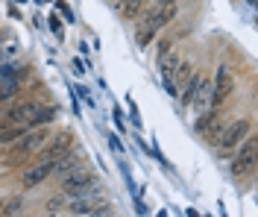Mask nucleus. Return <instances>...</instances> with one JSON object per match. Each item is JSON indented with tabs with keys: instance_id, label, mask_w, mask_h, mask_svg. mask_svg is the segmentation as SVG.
<instances>
[{
	"instance_id": "20e7f679",
	"label": "nucleus",
	"mask_w": 258,
	"mask_h": 217,
	"mask_svg": "<svg viewBox=\"0 0 258 217\" xmlns=\"http://www.w3.org/2000/svg\"><path fill=\"white\" fill-rule=\"evenodd\" d=\"M232 88H235V77H232L229 65H220L217 67V80L211 85V109H220L226 103V97L232 94Z\"/></svg>"
},
{
	"instance_id": "9d476101",
	"label": "nucleus",
	"mask_w": 258,
	"mask_h": 217,
	"mask_svg": "<svg viewBox=\"0 0 258 217\" xmlns=\"http://www.w3.org/2000/svg\"><path fill=\"white\" fill-rule=\"evenodd\" d=\"M200 80H203V77H200V74H194L191 80H185V83H182V91H176V94H179V100H182V106H191V100H194V91H197V85H200Z\"/></svg>"
},
{
	"instance_id": "7ed1b4c3",
	"label": "nucleus",
	"mask_w": 258,
	"mask_h": 217,
	"mask_svg": "<svg viewBox=\"0 0 258 217\" xmlns=\"http://www.w3.org/2000/svg\"><path fill=\"white\" fill-rule=\"evenodd\" d=\"M255 135L249 132L246 138H243L241 144L235 147V159H232V173L235 176H243V173H252V167H255Z\"/></svg>"
},
{
	"instance_id": "1a4fd4ad",
	"label": "nucleus",
	"mask_w": 258,
	"mask_h": 217,
	"mask_svg": "<svg viewBox=\"0 0 258 217\" xmlns=\"http://www.w3.org/2000/svg\"><path fill=\"white\" fill-rule=\"evenodd\" d=\"M191 103H197L203 112H209V109H211V83H209V80H200V85H197V91H194V100Z\"/></svg>"
},
{
	"instance_id": "ddd939ff",
	"label": "nucleus",
	"mask_w": 258,
	"mask_h": 217,
	"mask_svg": "<svg viewBox=\"0 0 258 217\" xmlns=\"http://www.w3.org/2000/svg\"><path fill=\"white\" fill-rule=\"evenodd\" d=\"M50 30L62 38V24H59V18H56V15H50Z\"/></svg>"
},
{
	"instance_id": "f3484780",
	"label": "nucleus",
	"mask_w": 258,
	"mask_h": 217,
	"mask_svg": "<svg viewBox=\"0 0 258 217\" xmlns=\"http://www.w3.org/2000/svg\"><path fill=\"white\" fill-rule=\"evenodd\" d=\"M0 115H3V109H0Z\"/></svg>"
},
{
	"instance_id": "2eb2a0df",
	"label": "nucleus",
	"mask_w": 258,
	"mask_h": 217,
	"mask_svg": "<svg viewBox=\"0 0 258 217\" xmlns=\"http://www.w3.org/2000/svg\"><path fill=\"white\" fill-rule=\"evenodd\" d=\"M114 123H117V126H123V112H120V106L114 109Z\"/></svg>"
},
{
	"instance_id": "6e6552de",
	"label": "nucleus",
	"mask_w": 258,
	"mask_h": 217,
	"mask_svg": "<svg viewBox=\"0 0 258 217\" xmlns=\"http://www.w3.org/2000/svg\"><path fill=\"white\" fill-rule=\"evenodd\" d=\"M50 173H56V162H35L32 167H27L24 185L27 188H35V185H41L44 179H50Z\"/></svg>"
},
{
	"instance_id": "4468645a",
	"label": "nucleus",
	"mask_w": 258,
	"mask_h": 217,
	"mask_svg": "<svg viewBox=\"0 0 258 217\" xmlns=\"http://www.w3.org/2000/svg\"><path fill=\"white\" fill-rule=\"evenodd\" d=\"M18 208H21V202H9V205H6V208H3V211H6V214H15V211H18Z\"/></svg>"
},
{
	"instance_id": "f03ea898",
	"label": "nucleus",
	"mask_w": 258,
	"mask_h": 217,
	"mask_svg": "<svg viewBox=\"0 0 258 217\" xmlns=\"http://www.w3.org/2000/svg\"><path fill=\"white\" fill-rule=\"evenodd\" d=\"M249 132H252V123H249V117H238L235 123H229L223 132L217 135V150H220V153H232Z\"/></svg>"
},
{
	"instance_id": "39448f33",
	"label": "nucleus",
	"mask_w": 258,
	"mask_h": 217,
	"mask_svg": "<svg viewBox=\"0 0 258 217\" xmlns=\"http://www.w3.org/2000/svg\"><path fill=\"white\" fill-rule=\"evenodd\" d=\"M71 144H74V135H71V132H59L56 138H53V141H50V144L44 141V144L35 150V156H38L35 162H56L62 153L71 150Z\"/></svg>"
},
{
	"instance_id": "9b49d317",
	"label": "nucleus",
	"mask_w": 258,
	"mask_h": 217,
	"mask_svg": "<svg viewBox=\"0 0 258 217\" xmlns=\"http://www.w3.org/2000/svg\"><path fill=\"white\" fill-rule=\"evenodd\" d=\"M24 132H27V126H18V123H3V126H0V144H12V141H18Z\"/></svg>"
},
{
	"instance_id": "dca6fc26",
	"label": "nucleus",
	"mask_w": 258,
	"mask_h": 217,
	"mask_svg": "<svg viewBox=\"0 0 258 217\" xmlns=\"http://www.w3.org/2000/svg\"><path fill=\"white\" fill-rule=\"evenodd\" d=\"M82 70H85V65H82L80 59H74V74H82Z\"/></svg>"
},
{
	"instance_id": "f257e3e1",
	"label": "nucleus",
	"mask_w": 258,
	"mask_h": 217,
	"mask_svg": "<svg viewBox=\"0 0 258 217\" xmlns=\"http://www.w3.org/2000/svg\"><path fill=\"white\" fill-rule=\"evenodd\" d=\"M50 138V129L47 126H32V129H27V132L21 135L18 141H12L9 147V162H18V159H27V156H32V153L38 150L44 141Z\"/></svg>"
},
{
	"instance_id": "423d86ee",
	"label": "nucleus",
	"mask_w": 258,
	"mask_h": 217,
	"mask_svg": "<svg viewBox=\"0 0 258 217\" xmlns=\"http://www.w3.org/2000/svg\"><path fill=\"white\" fill-rule=\"evenodd\" d=\"M35 117H38V103H18L3 115V123H18V126L32 129V126H38Z\"/></svg>"
},
{
	"instance_id": "0eeeda50",
	"label": "nucleus",
	"mask_w": 258,
	"mask_h": 217,
	"mask_svg": "<svg viewBox=\"0 0 258 217\" xmlns=\"http://www.w3.org/2000/svg\"><path fill=\"white\" fill-rule=\"evenodd\" d=\"M97 185V176H91L88 170H80V173H68L62 182V191L64 194H74V197H82L88 191H94Z\"/></svg>"
},
{
	"instance_id": "f8f14e48",
	"label": "nucleus",
	"mask_w": 258,
	"mask_h": 217,
	"mask_svg": "<svg viewBox=\"0 0 258 217\" xmlns=\"http://www.w3.org/2000/svg\"><path fill=\"white\" fill-rule=\"evenodd\" d=\"M56 9H59V12L64 15V21H74V12H71V6H68V3H62V0H56Z\"/></svg>"
}]
</instances>
